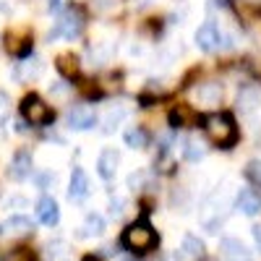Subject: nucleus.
Returning a JSON list of instances; mask_svg holds the SVG:
<instances>
[{
  "label": "nucleus",
  "mask_w": 261,
  "mask_h": 261,
  "mask_svg": "<svg viewBox=\"0 0 261 261\" xmlns=\"http://www.w3.org/2000/svg\"><path fill=\"white\" fill-rule=\"evenodd\" d=\"M206 136L217 144V146H232L235 139H238V130H235V123L230 115L225 113H214L206 118Z\"/></svg>",
  "instance_id": "2"
},
{
  "label": "nucleus",
  "mask_w": 261,
  "mask_h": 261,
  "mask_svg": "<svg viewBox=\"0 0 261 261\" xmlns=\"http://www.w3.org/2000/svg\"><path fill=\"white\" fill-rule=\"evenodd\" d=\"M128 186L130 188H141L144 186V172H134V175L128 178Z\"/></svg>",
  "instance_id": "27"
},
{
  "label": "nucleus",
  "mask_w": 261,
  "mask_h": 261,
  "mask_svg": "<svg viewBox=\"0 0 261 261\" xmlns=\"http://www.w3.org/2000/svg\"><path fill=\"white\" fill-rule=\"evenodd\" d=\"M125 115H128V113L123 110V107H118V110H110V113H107V115H105V134H113V130L123 123Z\"/></svg>",
  "instance_id": "22"
},
{
  "label": "nucleus",
  "mask_w": 261,
  "mask_h": 261,
  "mask_svg": "<svg viewBox=\"0 0 261 261\" xmlns=\"http://www.w3.org/2000/svg\"><path fill=\"white\" fill-rule=\"evenodd\" d=\"M65 3H68V0H47V8L50 11H63Z\"/></svg>",
  "instance_id": "29"
},
{
  "label": "nucleus",
  "mask_w": 261,
  "mask_h": 261,
  "mask_svg": "<svg viewBox=\"0 0 261 261\" xmlns=\"http://www.w3.org/2000/svg\"><path fill=\"white\" fill-rule=\"evenodd\" d=\"M191 110L186 105H178L175 110H170V125L172 128H186V125H191Z\"/></svg>",
  "instance_id": "19"
},
{
  "label": "nucleus",
  "mask_w": 261,
  "mask_h": 261,
  "mask_svg": "<svg viewBox=\"0 0 261 261\" xmlns=\"http://www.w3.org/2000/svg\"><path fill=\"white\" fill-rule=\"evenodd\" d=\"M220 251H222V256L230 258V261H248V258H251L248 248L238 241V238H225V241L220 243Z\"/></svg>",
  "instance_id": "13"
},
{
  "label": "nucleus",
  "mask_w": 261,
  "mask_h": 261,
  "mask_svg": "<svg viewBox=\"0 0 261 261\" xmlns=\"http://www.w3.org/2000/svg\"><path fill=\"white\" fill-rule=\"evenodd\" d=\"M193 39H196V45H199V50H204V53H217L220 45H222V34L212 21H206V24H201L199 29H196Z\"/></svg>",
  "instance_id": "6"
},
{
  "label": "nucleus",
  "mask_w": 261,
  "mask_h": 261,
  "mask_svg": "<svg viewBox=\"0 0 261 261\" xmlns=\"http://www.w3.org/2000/svg\"><path fill=\"white\" fill-rule=\"evenodd\" d=\"M11 8H13L11 0H0V13H11Z\"/></svg>",
  "instance_id": "32"
},
{
  "label": "nucleus",
  "mask_w": 261,
  "mask_h": 261,
  "mask_svg": "<svg viewBox=\"0 0 261 261\" xmlns=\"http://www.w3.org/2000/svg\"><path fill=\"white\" fill-rule=\"evenodd\" d=\"M89 196V175L84 172V167H73L71 172V186H68V199L71 201H81Z\"/></svg>",
  "instance_id": "11"
},
{
  "label": "nucleus",
  "mask_w": 261,
  "mask_h": 261,
  "mask_svg": "<svg viewBox=\"0 0 261 261\" xmlns=\"http://www.w3.org/2000/svg\"><path fill=\"white\" fill-rule=\"evenodd\" d=\"M118 165H120V154H118L115 149H102L99 151V157H97V172H99V178H105V180L115 178Z\"/></svg>",
  "instance_id": "10"
},
{
  "label": "nucleus",
  "mask_w": 261,
  "mask_h": 261,
  "mask_svg": "<svg viewBox=\"0 0 261 261\" xmlns=\"http://www.w3.org/2000/svg\"><path fill=\"white\" fill-rule=\"evenodd\" d=\"M123 139H125V146H130V149H144L149 144V134H146V128H141V125L125 130Z\"/></svg>",
  "instance_id": "16"
},
{
  "label": "nucleus",
  "mask_w": 261,
  "mask_h": 261,
  "mask_svg": "<svg viewBox=\"0 0 261 261\" xmlns=\"http://www.w3.org/2000/svg\"><path fill=\"white\" fill-rule=\"evenodd\" d=\"M243 175H246V180L248 183H253L256 188H261V162H248L246 165V170H243Z\"/></svg>",
  "instance_id": "24"
},
{
  "label": "nucleus",
  "mask_w": 261,
  "mask_h": 261,
  "mask_svg": "<svg viewBox=\"0 0 261 261\" xmlns=\"http://www.w3.org/2000/svg\"><path fill=\"white\" fill-rule=\"evenodd\" d=\"M0 230H3V227H0Z\"/></svg>",
  "instance_id": "34"
},
{
  "label": "nucleus",
  "mask_w": 261,
  "mask_h": 261,
  "mask_svg": "<svg viewBox=\"0 0 261 261\" xmlns=\"http://www.w3.org/2000/svg\"><path fill=\"white\" fill-rule=\"evenodd\" d=\"M42 68H45V65H42V60L39 58H24L21 63H16V79L18 81H34L37 76H42Z\"/></svg>",
  "instance_id": "12"
},
{
  "label": "nucleus",
  "mask_w": 261,
  "mask_h": 261,
  "mask_svg": "<svg viewBox=\"0 0 261 261\" xmlns=\"http://www.w3.org/2000/svg\"><path fill=\"white\" fill-rule=\"evenodd\" d=\"M65 123H68L71 130H92L97 125V113L89 105H76L65 115Z\"/></svg>",
  "instance_id": "5"
},
{
  "label": "nucleus",
  "mask_w": 261,
  "mask_h": 261,
  "mask_svg": "<svg viewBox=\"0 0 261 261\" xmlns=\"http://www.w3.org/2000/svg\"><path fill=\"white\" fill-rule=\"evenodd\" d=\"M3 206L6 209H24L27 206V199H24V196H11V199H6Z\"/></svg>",
  "instance_id": "25"
},
{
  "label": "nucleus",
  "mask_w": 261,
  "mask_h": 261,
  "mask_svg": "<svg viewBox=\"0 0 261 261\" xmlns=\"http://www.w3.org/2000/svg\"><path fill=\"white\" fill-rule=\"evenodd\" d=\"M3 230L8 235H29L34 230V225H32L29 217H24V214H11L6 220V225H3Z\"/></svg>",
  "instance_id": "14"
},
{
  "label": "nucleus",
  "mask_w": 261,
  "mask_h": 261,
  "mask_svg": "<svg viewBox=\"0 0 261 261\" xmlns=\"http://www.w3.org/2000/svg\"><path fill=\"white\" fill-rule=\"evenodd\" d=\"M183 154H186V160L188 162H199V160H204L206 157V146L199 141V139H186V144H183Z\"/></svg>",
  "instance_id": "15"
},
{
  "label": "nucleus",
  "mask_w": 261,
  "mask_h": 261,
  "mask_svg": "<svg viewBox=\"0 0 261 261\" xmlns=\"http://www.w3.org/2000/svg\"><path fill=\"white\" fill-rule=\"evenodd\" d=\"M37 217H39V222L47 225V227H55L60 222V206H58V201L53 199V196H42V199H39Z\"/></svg>",
  "instance_id": "9"
},
{
  "label": "nucleus",
  "mask_w": 261,
  "mask_h": 261,
  "mask_svg": "<svg viewBox=\"0 0 261 261\" xmlns=\"http://www.w3.org/2000/svg\"><path fill=\"white\" fill-rule=\"evenodd\" d=\"M120 206H123V199H113V201H110V214H113V217H120V212H123Z\"/></svg>",
  "instance_id": "28"
},
{
  "label": "nucleus",
  "mask_w": 261,
  "mask_h": 261,
  "mask_svg": "<svg viewBox=\"0 0 261 261\" xmlns=\"http://www.w3.org/2000/svg\"><path fill=\"white\" fill-rule=\"evenodd\" d=\"M196 97H199L201 105H217L222 97V89H220V84H204L199 92H196Z\"/></svg>",
  "instance_id": "17"
},
{
  "label": "nucleus",
  "mask_w": 261,
  "mask_h": 261,
  "mask_svg": "<svg viewBox=\"0 0 261 261\" xmlns=\"http://www.w3.org/2000/svg\"><path fill=\"white\" fill-rule=\"evenodd\" d=\"M123 246L130 251V253H149L151 248H157V243H160V238H157V232L151 230V225L149 222H134V225H128L125 230H123Z\"/></svg>",
  "instance_id": "1"
},
{
  "label": "nucleus",
  "mask_w": 261,
  "mask_h": 261,
  "mask_svg": "<svg viewBox=\"0 0 261 261\" xmlns=\"http://www.w3.org/2000/svg\"><path fill=\"white\" fill-rule=\"evenodd\" d=\"M235 209L243 212L246 217H256L261 212V196L251 188H241L235 196Z\"/></svg>",
  "instance_id": "8"
},
{
  "label": "nucleus",
  "mask_w": 261,
  "mask_h": 261,
  "mask_svg": "<svg viewBox=\"0 0 261 261\" xmlns=\"http://www.w3.org/2000/svg\"><path fill=\"white\" fill-rule=\"evenodd\" d=\"M21 115H24V120L32 123V125H47L55 118L50 105H45V99H42L39 94H27L24 99H21Z\"/></svg>",
  "instance_id": "3"
},
{
  "label": "nucleus",
  "mask_w": 261,
  "mask_h": 261,
  "mask_svg": "<svg viewBox=\"0 0 261 261\" xmlns=\"http://www.w3.org/2000/svg\"><path fill=\"white\" fill-rule=\"evenodd\" d=\"M50 92L58 94V97H63L65 94V86H60V81H55V84H50Z\"/></svg>",
  "instance_id": "30"
},
{
  "label": "nucleus",
  "mask_w": 261,
  "mask_h": 261,
  "mask_svg": "<svg viewBox=\"0 0 261 261\" xmlns=\"http://www.w3.org/2000/svg\"><path fill=\"white\" fill-rule=\"evenodd\" d=\"M84 232L81 235H102L105 232V220H102V217L99 214H86V220H84V227H81Z\"/></svg>",
  "instance_id": "20"
},
{
  "label": "nucleus",
  "mask_w": 261,
  "mask_h": 261,
  "mask_svg": "<svg viewBox=\"0 0 261 261\" xmlns=\"http://www.w3.org/2000/svg\"><path fill=\"white\" fill-rule=\"evenodd\" d=\"M32 167H34V160H32V151L27 149H18L11 165H8V178L11 180H27L32 175Z\"/></svg>",
  "instance_id": "7"
},
{
  "label": "nucleus",
  "mask_w": 261,
  "mask_h": 261,
  "mask_svg": "<svg viewBox=\"0 0 261 261\" xmlns=\"http://www.w3.org/2000/svg\"><path fill=\"white\" fill-rule=\"evenodd\" d=\"M55 68H58V71H60L65 79H73V76L79 73V60H76L71 53H65V55H60V58H58Z\"/></svg>",
  "instance_id": "18"
},
{
  "label": "nucleus",
  "mask_w": 261,
  "mask_h": 261,
  "mask_svg": "<svg viewBox=\"0 0 261 261\" xmlns=\"http://www.w3.org/2000/svg\"><path fill=\"white\" fill-rule=\"evenodd\" d=\"M251 232H253V241H256V246L261 248V225H253V227H251Z\"/></svg>",
  "instance_id": "31"
},
{
  "label": "nucleus",
  "mask_w": 261,
  "mask_h": 261,
  "mask_svg": "<svg viewBox=\"0 0 261 261\" xmlns=\"http://www.w3.org/2000/svg\"><path fill=\"white\" fill-rule=\"evenodd\" d=\"M81 261H102V258H99V256H92V253H89V256H84Z\"/></svg>",
  "instance_id": "33"
},
{
  "label": "nucleus",
  "mask_w": 261,
  "mask_h": 261,
  "mask_svg": "<svg viewBox=\"0 0 261 261\" xmlns=\"http://www.w3.org/2000/svg\"><path fill=\"white\" fill-rule=\"evenodd\" d=\"M6 113H8V94L0 92V123L6 120Z\"/></svg>",
  "instance_id": "26"
},
{
  "label": "nucleus",
  "mask_w": 261,
  "mask_h": 261,
  "mask_svg": "<svg viewBox=\"0 0 261 261\" xmlns=\"http://www.w3.org/2000/svg\"><path fill=\"white\" fill-rule=\"evenodd\" d=\"M238 105H241L243 113H251L256 105H261V94H258L256 89H246V92L241 94V99H238Z\"/></svg>",
  "instance_id": "21"
},
{
  "label": "nucleus",
  "mask_w": 261,
  "mask_h": 261,
  "mask_svg": "<svg viewBox=\"0 0 261 261\" xmlns=\"http://www.w3.org/2000/svg\"><path fill=\"white\" fill-rule=\"evenodd\" d=\"M81 27H84L81 13H79V11H65V13L58 18L55 29L47 34V39H50V42H53V39H58V37L73 39V37H79V34H81Z\"/></svg>",
  "instance_id": "4"
},
{
  "label": "nucleus",
  "mask_w": 261,
  "mask_h": 261,
  "mask_svg": "<svg viewBox=\"0 0 261 261\" xmlns=\"http://www.w3.org/2000/svg\"><path fill=\"white\" fill-rule=\"evenodd\" d=\"M183 251H186L188 256H201V253H204V243H201L196 235L188 232V235L183 238Z\"/></svg>",
  "instance_id": "23"
}]
</instances>
